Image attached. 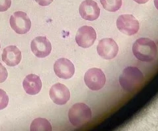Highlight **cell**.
<instances>
[{"label": "cell", "instance_id": "9", "mask_svg": "<svg viewBox=\"0 0 158 131\" xmlns=\"http://www.w3.org/2000/svg\"><path fill=\"white\" fill-rule=\"evenodd\" d=\"M31 50L35 56L39 58H44L50 54L52 45L46 37H35L31 43Z\"/></svg>", "mask_w": 158, "mask_h": 131}, {"label": "cell", "instance_id": "22", "mask_svg": "<svg viewBox=\"0 0 158 131\" xmlns=\"http://www.w3.org/2000/svg\"><path fill=\"white\" fill-rule=\"evenodd\" d=\"M154 6L158 9V0H154Z\"/></svg>", "mask_w": 158, "mask_h": 131}, {"label": "cell", "instance_id": "19", "mask_svg": "<svg viewBox=\"0 0 158 131\" xmlns=\"http://www.w3.org/2000/svg\"><path fill=\"white\" fill-rule=\"evenodd\" d=\"M8 77V72L6 68L0 63V83H3L6 80Z\"/></svg>", "mask_w": 158, "mask_h": 131}, {"label": "cell", "instance_id": "3", "mask_svg": "<svg viewBox=\"0 0 158 131\" xmlns=\"http://www.w3.org/2000/svg\"><path fill=\"white\" fill-rule=\"evenodd\" d=\"M68 117L70 123L74 126L81 127L91 120L92 111L85 103H76L69 109Z\"/></svg>", "mask_w": 158, "mask_h": 131}, {"label": "cell", "instance_id": "18", "mask_svg": "<svg viewBox=\"0 0 158 131\" xmlns=\"http://www.w3.org/2000/svg\"><path fill=\"white\" fill-rule=\"evenodd\" d=\"M12 0H0V12H6L10 8Z\"/></svg>", "mask_w": 158, "mask_h": 131}, {"label": "cell", "instance_id": "2", "mask_svg": "<svg viewBox=\"0 0 158 131\" xmlns=\"http://www.w3.org/2000/svg\"><path fill=\"white\" fill-rule=\"evenodd\" d=\"M144 80L143 74L135 66H128L123 69L120 76L119 82L124 90L132 92L136 90L141 85Z\"/></svg>", "mask_w": 158, "mask_h": 131}, {"label": "cell", "instance_id": "12", "mask_svg": "<svg viewBox=\"0 0 158 131\" xmlns=\"http://www.w3.org/2000/svg\"><path fill=\"white\" fill-rule=\"evenodd\" d=\"M79 12L83 19L94 21L97 19L100 16V9L95 1L85 0L80 4Z\"/></svg>", "mask_w": 158, "mask_h": 131}, {"label": "cell", "instance_id": "15", "mask_svg": "<svg viewBox=\"0 0 158 131\" xmlns=\"http://www.w3.org/2000/svg\"><path fill=\"white\" fill-rule=\"evenodd\" d=\"M30 130L32 131H51L52 126L46 119L36 118L32 122L30 125Z\"/></svg>", "mask_w": 158, "mask_h": 131}, {"label": "cell", "instance_id": "10", "mask_svg": "<svg viewBox=\"0 0 158 131\" xmlns=\"http://www.w3.org/2000/svg\"><path fill=\"white\" fill-rule=\"evenodd\" d=\"M54 72L61 79L68 80L73 77L75 72V67L72 62L66 58H60L54 63Z\"/></svg>", "mask_w": 158, "mask_h": 131}, {"label": "cell", "instance_id": "16", "mask_svg": "<svg viewBox=\"0 0 158 131\" xmlns=\"http://www.w3.org/2000/svg\"><path fill=\"white\" fill-rule=\"evenodd\" d=\"M103 9L109 12H117L122 6V0H100Z\"/></svg>", "mask_w": 158, "mask_h": 131}, {"label": "cell", "instance_id": "1", "mask_svg": "<svg viewBox=\"0 0 158 131\" xmlns=\"http://www.w3.org/2000/svg\"><path fill=\"white\" fill-rule=\"evenodd\" d=\"M133 53L142 62H152L157 57V47L151 39L140 38L133 45Z\"/></svg>", "mask_w": 158, "mask_h": 131}, {"label": "cell", "instance_id": "6", "mask_svg": "<svg viewBox=\"0 0 158 131\" xmlns=\"http://www.w3.org/2000/svg\"><path fill=\"white\" fill-rule=\"evenodd\" d=\"M11 28L18 34H25L30 30L31 21L27 14L18 11L11 15L9 19Z\"/></svg>", "mask_w": 158, "mask_h": 131}, {"label": "cell", "instance_id": "5", "mask_svg": "<svg viewBox=\"0 0 158 131\" xmlns=\"http://www.w3.org/2000/svg\"><path fill=\"white\" fill-rule=\"evenodd\" d=\"M117 26L120 32L127 35H134L140 29L139 22L131 14L120 15L117 20Z\"/></svg>", "mask_w": 158, "mask_h": 131}, {"label": "cell", "instance_id": "14", "mask_svg": "<svg viewBox=\"0 0 158 131\" xmlns=\"http://www.w3.org/2000/svg\"><path fill=\"white\" fill-rule=\"evenodd\" d=\"M42 81L40 76L35 74H29L26 76L23 83V86L26 93L29 95H35L40 92L42 89Z\"/></svg>", "mask_w": 158, "mask_h": 131}, {"label": "cell", "instance_id": "11", "mask_svg": "<svg viewBox=\"0 0 158 131\" xmlns=\"http://www.w3.org/2000/svg\"><path fill=\"white\" fill-rule=\"evenodd\" d=\"M49 96L56 104L64 105L69 100L70 92L65 85L57 83L50 88Z\"/></svg>", "mask_w": 158, "mask_h": 131}, {"label": "cell", "instance_id": "13", "mask_svg": "<svg viewBox=\"0 0 158 131\" xmlns=\"http://www.w3.org/2000/svg\"><path fill=\"white\" fill-rule=\"evenodd\" d=\"M2 59L9 66H15L22 59V54L15 46H9L3 49Z\"/></svg>", "mask_w": 158, "mask_h": 131}, {"label": "cell", "instance_id": "8", "mask_svg": "<svg viewBox=\"0 0 158 131\" xmlns=\"http://www.w3.org/2000/svg\"><path fill=\"white\" fill-rule=\"evenodd\" d=\"M97 50L102 58L110 60L117 56L119 48L117 43L113 39L104 38L99 42Z\"/></svg>", "mask_w": 158, "mask_h": 131}, {"label": "cell", "instance_id": "7", "mask_svg": "<svg viewBox=\"0 0 158 131\" xmlns=\"http://www.w3.org/2000/svg\"><path fill=\"white\" fill-rule=\"evenodd\" d=\"M97 39L95 29L89 26H83L78 29L76 35V42L82 48H89L94 45Z\"/></svg>", "mask_w": 158, "mask_h": 131}, {"label": "cell", "instance_id": "17", "mask_svg": "<svg viewBox=\"0 0 158 131\" xmlns=\"http://www.w3.org/2000/svg\"><path fill=\"white\" fill-rule=\"evenodd\" d=\"M9 103V96L4 90L0 89V110L5 109Z\"/></svg>", "mask_w": 158, "mask_h": 131}, {"label": "cell", "instance_id": "4", "mask_svg": "<svg viewBox=\"0 0 158 131\" xmlns=\"http://www.w3.org/2000/svg\"><path fill=\"white\" fill-rule=\"evenodd\" d=\"M84 82L89 89L97 91L104 86L106 76L104 72L99 68H91L85 73Z\"/></svg>", "mask_w": 158, "mask_h": 131}, {"label": "cell", "instance_id": "23", "mask_svg": "<svg viewBox=\"0 0 158 131\" xmlns=\"http://www.w3.org/2000/svg\"></svg>", "mask_w": 158, "mask_h": 131}, {"label": "cell", "instance_id": "20", "mask_svg": "<svg viewBox=\"0 0 158 131\" xmlns=\"http://www.w3.org/2000/svg\"><path fill=\"white\" fill-rule=\"evenodd\" d=\"M39 5L42 6H47L52 2L53 0H35Z\"/></svg>", "mask_w": 158, "mask_h": 131}, {"label": "cell", "instance_id": "21", "mask_svg": "<svg viewBox=\"0 0 158 131\" xmlns=\"http://www.w3.org/2000/svg\"><path fill=\"white\" fill-rule=\"evenodd\" d=\"M134 2H136L137 3H138V4H144V3L148 2L149 0H134Z\"/></svg>", "mask_w": 158, "mask_h": 131}]
</instances>
